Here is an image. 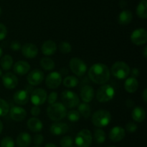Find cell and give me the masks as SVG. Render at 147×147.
I'll use <instances>...</instances> for the list:
<instances>
[{"label": "cell", "instance_id": "6da1fadb", "mask_svg": "<svg viewBox=\"0 0 147 147\" xmlns=\"http://www.w3.org/2000/svg\"><path fill=\"white\" fill-rule=\"evenodd\" d=\"M88 76L90 80L97 84H104L110 79L111 72L109 67L103 63H96L90 68Z\"/></svg>", "mask_w": 147, "mask_h": 147}, {"label": "cell", "instance_id": "7a4b0ae2", "mask_svg": "<svg viewBox=\"0 0 147 147\" xmlns=\"http://www.w3.org/2000/svg\"><path fill=\"white\" fill-rule=\"evenodd\" d=\"M47 113L50 120L59 121L63 119L67 115V109L63 103L55 102L47 108Z\"/></svg>", "mask_w": 147, "mask_h": 147}, {"label": "cell", "instance_id": "3957f363", "mask_svg": "<svg viewBox=\"0 0 147 147\" xmlns=\"http://www.w3.org/2000/svg\"><path fill=\"white\" fill-rule=\"evenodd\" d=\"M111 120V114L106 110H99L95 112L92 116V122L95 126L103 128L110 123Z\"/></svg>", "mask_w": 147, "mask_h": 147}, {"label": "cell", "instance_id": "277c9868", "mask_svg": "<svg viewBox=\"0 0 147 147\" xmlns=\"http://www.w3.org/2000/svg\"><path fill=\"white\" fill-rule=\"evenodd\" d=\"M111 72L114 77L119 79H124L130 74V67L123 61H116L112 65Z\"/></svg>", "mask_w": 147, "mask_h": 147}, {"label": "cell", "instance_id": "5b68a950", "mask_svg": "<svg viewBox=\"0 0 147 147\" xmlns=\"http://www.w3.org/2000/svg\"><path fill=\"white\" fill-rule=\"evenodd\" d=\"M115 95L114 88L110 84H103L96 92V99L100 102H107L111 100Z\"/></svg>", "mask_w": 147, "mask_h": 147}, {"label": "cell", "instance_id": "8992f818", "mask_svg": "<svg viewBox=\"0 0 147 147\" xmlns=\"http://www.w3.org/2000/svg\"><path fill=\"white\" fill-rule=\"evenodd\" d=\"M61 99L65 108H73L80 104V99L75 92L70 90H65L61 94Z\"/></svg>", "mask_w": 147, "mask_h": 147}, {"label": "cell", "instance_id": "52a82bcc", "mask_svg": "<svg viewBox=\"0 0 147 147\" xmlns=\"http://www.w3.org/2000/svg\"><path fill=\"white\" fill-rule=\"evenodd\" d=\"M93 136L90 131L88 129H83L76 137V144L78 147H89L92 144Z\"/></svg>", "mask_w": 147, "mask_h": 147}, {"label": "cell", "instance_id": "ba28073f", "mask_svg": "<svg viewBox=\"0 0 147 147\" xmlns=\"http://www.w3.org/2000/svg\"><path fill=\"white\" fill-rule=\"evenodd\" d=\"M69 66L73 73L78 76H83L87 71V65L78 58H73L70 59Z\"/></svg>", "mask_w": 147, "mask_h": 147}, {"label": "cell", "instance_id": "9c48e42d", "mask_svg": "<svg viewBox=\"0 0 147 147\" xmlns=\"http://www.w3.org/2000/svg\"><path fill=\"white\" fill-rule=\"evenodd\" d=\"M47 93L46 90L42 88L35 89L32 91L30 96V99L33 105L35 106H39L45 102L47 100Z\"/></svg>", "mask_w": 147, "mask_h": 147}, {"label": "cell", "instance_id": "30bf717a", "mask_svg": "<svg viewBox=\"0 0 147 147\" xmlns=\"http://www.w3.org/2000/svg\"><path fill=\"white\" fill-rule=\"evenodd\" d=\"M131 40L136 46L144 45L147 41V32L145 29L135 30L131 35Z\"/></svg>", "mask_w": 147, "mask_h": 147}, {"label": "cell", "instance_id": "8fae6325", "mask_svg": "<svg viewBox=\"0 0 147 147\" xmlns=\"http://www.w3.org/2000/svg\"><path fill=\"white\" fill-rule=\"evenodd\" d=\"M62 82L61 74L57 71H53L49 74L45 79V84L49 89H56Z\"/></svg>", "mask_w": 147, "mask_h": 147}, {"label": "cell", "instance_id": "7c38bea8", "mask_svg": "<svg viewBox=\"0 0 147 147\" xmlns=\"http://www.w3.org/2000/svg\"><path fill=\"white\" fill-rule=\"evenodd\" d=\"M44 73L40 69H34L27 75V82L32 86H37L42 82Z\"/></svg>", "mask_w": 147, "mask_h": 147}, {"label": "cell", "instance_id": "4fadbf2b", "mask_svg": "<svg viewBox=\"0 0 147 147\" xmlns=\"http://www.w3.org/2000/svg\"><path fill=\"white\" fill-rule=\"evenodd\" d=\"M1 79H2L3 85L7 89H14L18 84V78L15 74L11 73V72H7V73L4 74L2 76Z\"/></svg>", "mask_w": 147, "mask_h": 147}, {"label": "cell", "instance_id": "5bb4252c", "mask_svg": "<svg viewBox=\"0 0 147 147\" xmlns=\"http://www.w3.org/2000/svg\"><path fill=\"white\" fill-rule=\"evenodd\" d=\"M22 53L27 59H34L38 54V48L33 43H25L22 47Z\"/></svg>", "mask_w": 147, "mask_h": 147}, {"label": "cell", "instance_id": "9a60e30c", "mask_svg": "<svg viewBox=\"0 0 147 147\" xmlns=\"http://www.w3.org/2000/svg\"><path fill=\"white\" fill-rule=\"evenodd\" d=\"M9 115L13 120L20 122V121H22L23 120L25 119V118L27 117V112L24 108L15 106L10 109Z\"/></svg>", "mask_w": 147, "mask_h": 147}, {"label": "cell", "instance_id": "2e32d148", "mask_svg": "<svg viewBox=\"0 0 147 147\" xmlns=\"http://www.w3.org/2000/svg\"><path fill=\"white\" fill-rule=\"evenodd\" d=\"M126 135L124 128L121 126H115L111 128L109 133V138L113 142H119L123 140Z\"/></svg>", "mask_w": 147, "mask_h": 147}, {"label": "cell", "instance_id": "e0dca14e", "mask_svg": "<svg viewBox=\"0 0 147 147\" xmlns=\"http://www.w3.org/2000/svg\"><path fill=\"white\" fill-rule=\"evenodd\" d=\"M50 133L55 135H60L66 133L68 131V125L65 122H57L52 124L50 128Z\"/></svg>", "mask_w": 147, "mask_h": 147}, {"label": "cell", "instance_id": "ac0fdd59", "mask_svg": "<svg viewBox=\"0 0 147 147\" xmlns=\"http://www.w3.org/2000/svg\"><path fill=\"white\" fill-rule=\"evenodd\" d=\"M29 98V93L27 92V90L24 89H21V90H17V92H14L13 95V99L14 102L19 105H24L28 102Z\"/></svg>", "mask_w": 147, "mask_h": 147}, {"label": "cell", "instance_id": "d6986e66", "mask_svg": "<svg viewBox=\"0 0 147 147\" xmlns=\"http://www.w3.org/2000/svg\"><path fill=\"white\" fill-rule=\"evenodd\" d=\"M95 96V92L93 88L89 85L83 86L80 91V97L84 102H90L93 99Z\"/></svg>", "mask_w": 147, "mask_h": 147}, {"label": "cell", "instance_id": "ffe728a7", "mask_svg": "<svg viewBox=\"0 0 147 147\" xmlns=\"http://www.w3.org/2000/svg\"><path fill=\"white\" fill-rule=\"evenodd\" d=\"M13 70L18 75H25L30 70V65L25 61H19L13 66Z\"/></svg>", "mask_w": 147, "mask_h": 147}, {"label": "cell", "instance_id": "44dd1931", "mask_svg": "<svg viewBox=\"0 0 147 147\" xmlns=\"http://www.w3.org/2000/svg\"><path fill=\"white\" fill-rule=\"evenodd\" d=\"M41 50L42 53L45 56H52L57 50V45L53 40H46L42 46Z\"/></svg>", "mask_w": 147, "mask_h": 147}, {"label": "cell", "instance_id": "7402d4cb", "mask_svg": "<svg viewBox=\"0 0 147 147\" xmlns=\"http://www.w3.org/2000/svg\"><path fill=\"white\" fill-rule=\"evenodd\" d=\"M27 125L29 129L34 133L40 132L43 128L42 121L37 118H32L29 119Z\"/></svg>", "mask_w": 147, "mask_h": 147}, {"label": "cell", "instance_id": "603a6c76", "mask_svg": "<svg viewBox=\"0 0 147 147\" xmlns=\"http://www.w3.org/2000/svg\"><path fill=\"white\" fill-rule=\"evenodd\" d=\"M31 142L32 137L28 133H21L17 138V144L19 147H28Z\"/></svg>", "mask_w": 147, "mask_h": 147}, {"label": "cell", "instance_id": "cb8c5ba5", "mask_svg": "<svg viewBox=\"0 0 147 147\" xmlns=\"http://www.w3.org/2000/svg\"><path fill=\"white\" fill-rule=\"evenodd\" d=\"M139 87V82L136 78H128L124 83V88L129 93H134Z\"/></svg>", "mask_w": 147, "mask_h": 147}, {"label": "cell", "instance_id": "d4e9b609", "mask_svg": "<svg viewBox=\"0 0 147 147\" xmlns=\"http://www.w3.org/2000/svg\"><path fill=\"white\" fill-rule=\"evenodd\" d=\"M133 19V14L130 10H123L119 15V23L122 25L129 24Z\"/></svg>", "mask_w": 147, "mask_h": 147}, {"label": "cell", "instance_id": "484cf974", "mask_svg": "<svg viewBox=\"0 0 147 147\" xmlns=\"http://www.w3.org/2000/svg\"><path fill=\"white\" fill-rule=\"evenodd\" d=\"M146 118V112L142 107H136L132 111V118L136 122H142Z\"/></svg>", "mask_w": 147, "mask_h": 147}, {"label": "cell", "instance_id": "4316f807", "mask_svg": "<svg viewBox=\"0 0 147 147\" xmlns=\"http://www.w3.org/2000/svg\"><path fill=\"white\" fill-rule=\"evenodd\" d=\"M136 14L141 19L147 18V2L146 1H142L136 8Z\"/></svg>", "mask_w": 147, "mask_h": 147}, {"label": "cell", "instance_id": "83f0119b", "mask_svg": "<svg viewBox=\"0 0 147 147\" xmlns=\"http://www.w3.org/2000/svg\"><path fill=\"white\" fill-rule=\"evenodd\" d=\"M78 106V112L80 115L84 117L85 118H88L91 115V108L90 106L86 102L79 104Z\"/></svg>", "mask_w": 147, "mask_h": 147}, {"label": "cell", "instance_id": "f1b7e54d", "mask_svg": "<svg viewBox=\"0 0 147 147\" xmlns=\"http://www.w3.org/2000/svg\"><path fill=\"white\" fill-rule=\"evenodd\" d=\"M0 65H1L3 70H9L13 65V59L10 55H5V56L1 58Z\"/></svg>", "mask_w": 147, "mask_h": 147}, {"label": "cell", "instance_id": "f546056e", "mask_svg": "<svg viewBox=\"0 0 147 147\" xmlns=\"http://www.w3.org/2000/svg\"><path fill=\"white\" fill-rule=\"evenodd\" d=\"M40 65H41L42 68H43L45 70L50 71L54 69L55 62L50 58L44 57L40 61Z\"/></svg>", "mask_w": 147, "mask_h": 147}, {"label": "cell", "instance_id": "4dcf8cb0", "mask_svg": "<svg viewBox=\"0 0 147 147\" xmlns=\"http://www.w3.org/2000/svg\"><path fill=\"white\" fill-rule=\"evenodd\" d=\"M79 83V81L77 77L74 76H68L65 77L63 80V84L65 86L68 88L76 87Z\"/></svg>", "mask_w": 147, "mask_h": 147}, {"label": "cell", "instance_id": "1f68e13d", "mask_svg": "<svg viewBox=\"0 0 147 147\" xmlns=\"http://www.w3.org/2000/svg\"><path fill=\"white\" fill-rule=\"evenodd\" d=\"M106 133L104 131L100 128L96 129L93 134V138L97 144H103L106 141Z\"/></svg>", "mask_w": 147, "mask_h": 147}, {"label": "cell", "instance_id": "d6a6232c", "mask_svg": "<svg viewBox=\"0 0 147 147\" xmlns=\"http://www.w3.org/2000/svg\"><path fill=\"white\" fill-rule=\"evenodd\" d=\"M9 111V105L4 99L0 98V117L5 116Z\"/></svg>", "mask_w": 147, "mask_h": 147}, {"label": "cell", "instance_id": "836d02e7", "mask_svg": "<svg viewBox=\"0 0 147 147\" xmlns=\"http://www.w3.org/2000/svg\"><path fill=\"white\" fill-rule=\"evenodd\" d=\"M59 50L63 54H67L71 52L72 46L68 42H62L59 45Z\"/></svg>", "mask_w": 147, "mask_h": 147}, {"label": "cell", "instance_id": "e575fe53", "mask_svg": "<svg viewBox=\"0 0 147 147\" xmlns=\"http://www.w3.org/2000/svg\"><path fill=\"white\" fill-rule=\"evenodd\" d=\"M66 116L67 117L68 120L71 122H77L80 120V115L79 113V112L78 110H70V112H68L66 115Z\"/></svg>", "mask_w": 147, "mask_h": 147}, {"label": "cell", "instance_id": "d590c367", "mask_svg": "<svg viewBox=\"0 0 147 147\" xmlns=\"http://www.w3.org/2000/svg\"><path fill=\"white\" fill-rule=\"evenodd\" d=\"M73 143V138L70 135H67V136H64L61 138L60 144L62 147H72Z\"/></svg>", "mask_w": 147, "mask_h": 147}, {"label": "cell", "instance_id": "8d00e7d4", "mask_svg": "<svg viewBox=\"0 0 147 147\" xmlns=\"http://www.w3.org/2000/svg\"><path fill=\"white\" fill-rule=\"evenodd\" d=\"M1 147H14V141L12 138L6 136L1 140Z\"/></svg>", "mask_w": 147, "mask_h": 147}, {"label": "cell", "instance_id": "74e56055", "mask_svg": "<svg viewBox=\"0 0 147 147\" xmlns=\"http://www.w3.org/2000/svg\"><path fill=\"white\" fill-rule=\"evenodd\" d=\"M126 129L129 133H134L136 132V130L138 129V126L136 123H134V122H129V123L126 124Z\"/></svg>", "mask_w": 147, "mask_h": 147}, {"label": "cell", "instance_id": "f35d334b", "mask_svg": "<svg viewBox=\"0 0 147 147\" xmlns=\"http://www.w3.org/2000/svg\"><path fill=\"white\" fill-rule=\"evenodd\" d=\"M47 102L50 105L52 104H54L56 102V100L57 99V93L55 92H53L49 95V96H47Z\"/></svg>", "mask_w": 147, "mask_h": 147}, {"label": "cell", "instance_id": "ab89813d", "mask_svg": "<svg viewBox=\"0 0 147 147\" xmlns=\"http://www.w3.org/2000/svg\"><path fill=\"white\" fill-rule=\"evenodd\" d=\"M7 35V28L4 24L0 23V40H4Z\"/></svg>", "mask_w": 147, "mask_h": 147}, {"label": "cell", "instance_id": "60d3db41", "mask_svg": "<svg viewBox=\"0 0 147 147\" xmlns=\"http://www.w3.org/2000/svg\"><path fill=\"white\" fill-rule=\"evenodd\" d=\"M43 141H44V138H43L42 135H41V134H37V135H34V138H33V142L37 146L41 145L42 144Z\"/></svg>", "mask_w": 147, "mask_h": 147}, {"label": "cell", "instance_id": "b9f144b4", "mask_svg": "<svg viewBox=\"0 0 147 147\" xmlns=\"http://www.w3.org/2000/svg\"><path fill=\"white\" fill-rule=\"evenodd\" d=\"M31 114L32 115H34V116H38L40 114V112H41V110H40V108H39L38 106H35L34 105V107H32L31 109Z\"/></svg>", "mask_w": 147, "mask_h": 147}, {"label": "cell", "instance_id": "7bdbcfd3", "mask_svg": "<svg viewBox=\"0 0 147 147\" xmlns=\"http://www.w3.org/2000/svg\"><path fill=\"white\" fill-rule=\"evenodd\" d=\"M11 48L14 51H17V50H20L21 48V46H20V43L18 41H13L11 43V46H10Z\"/></svg>", "mask_w": 147, "mask_h": 147}, {"label": "cell", "instance_id": "ee69618b", "mask_svg": "<svg viewBox=\"0 0 147 147\" xmlns=\"http://www.w3.org/2000/svg\"><path fill=\"white\" fill-rule=\"evenodd\" d=\"M142 99H143L144 102H145V103H146L147 102V89H144L143 91V93H142Z\"/></svg>", "mask_w": 147, "mask_h": 147}, {"label": "cell", "instance_id": "f6af8a7d", "mask_svg": "<svg viewBox=\"0 0 147 147\" xmlns=\"http://www.w3.org/2000/svg\"><path fill=\"white\" fill-rule=\"evenodd\" d=\"M139 71L137 69H134L133 71H132V76H133L134 78H136L139 75Z\"/></svg>", "mask_w": 147, "mask_h": 147}, {"label": "cell", "instance_id": "bcb514c9", "mask_svg": "<svg viewBox=\"0 0 147 147\" xmlns=\"http://www.w3.org/2000/svg\"><path fill=\"white\" fill-rule=\"evenodd\" d=\"M143 55H144V56L145 59H146V57H147V47L146 46H145L144 48Z\"/></svg>", "mask_w": 147, "mask_h": 147}, {"label": "cell", "instance_id": "7dc6e473", "mask_svg": "<svg viewBox=\"0 0 147 147\" xmlns=\"http://www.w3.org/2000/svg\"><path fill=\"white\" fill-rule=\"evenodd\" d=\"M45 147H57V146L55 145V144H52V143H49V144H47Z\"/></svg>", "mask_w": 147, "mask_h": 147}, {"label": "cell", "instance_id": "c3c4849f", "mask_svg": "<svg viewBox=\"0 0 147 147\" xmlns=\"http://www.w3.org/2000/svg\"><path fill=\"white\" fill-rule=\"evenodd\" d=\"M2 130H3V123L1 120H0V133L2 132Z\"/></svg>", "mask_w": 147, "mask_h": 147}, {"label": "cell", "instance_id": "681fc988", "mask_svg": "<svg viewBox=\"0 0 147 147\" xmlns=\"http://www.w3.org/2000/svg\"><path fill=\"white\" fill-rule=\"evenodd\" d=\"M2 54H3V51H2V49L1 48H0V58L1 57V56H2Z\"/></svg>", "mask_w": 147, "mask_h": 147}, {"label": "cell", "instance_id": "f907efd6", "mask_svg": "<svg viewBox=\"0 0 147 147\" xmlns=\"http://www.w3.org/2000/svg\"><path fill=\"white\" fill-rule=\"evenodd\" d=\"M2 76V71H1V69H0V76Z\"/></svg>", "mask_w": 147, "mask_h": 147}, {"label": "cell", "instance_id": "816d5d0a", "mask_svg": "<svg viewBox=\"0 0 147 147\" xmlns=\"http://www.w3.org/2000/svg\"><path fill=\"white\" fill-rule=\"evenodd\" d=\"M1 7H0V16H1Z\"/></svg>", "mask_w": 147, "mask_h": 147}, {"label": "cell", "instance_id": "f5cc1de1", "mask_svg": "<svg viewBox=\"0 0 147 147\" xmlns=\"http://www.w3.org/2000/svg\"><path fill=\"white\" fill-rule=\"evenodd\" d=\"M33 147H40V146H33Z\"/></svg>", "mask_w": 147, "mask_h": 147}, {"label": "cell", "instance_id": "db71d44e", "mask_svg": "<svg viewBox=\"0 0 147 147\" xmlns=\"http://www.w3.org/2000/svg\"><path fill=\"white\" fill-rule=\"evenodd\" d=\"M142 1H146V0H142Z\"/></svg>", "mask_w": 147, "mask_h": 147}, {"label": "cell", "instance_id": "11a10c76", "mask_svg": "<svg viewBox=\"0 0 147 147\" xmlns=\"http://www.w3.org/2000/svg\"><path fill=\"white\" fill-rule=\"evenodd\" d=\"M109 147H116V146H109Z\"/></svg>", "mask_w": 147, "mask_h": 147}, {"label": "cell", "instance_id": "9f6ffc18", "mask_svg": "<svg viewBox=\"0 0 147 147\" xmlns=\"http://www.w3.org/2000/svg\"></svg>", "mask_w": 147, "mask_h": 147}]
</instances>
